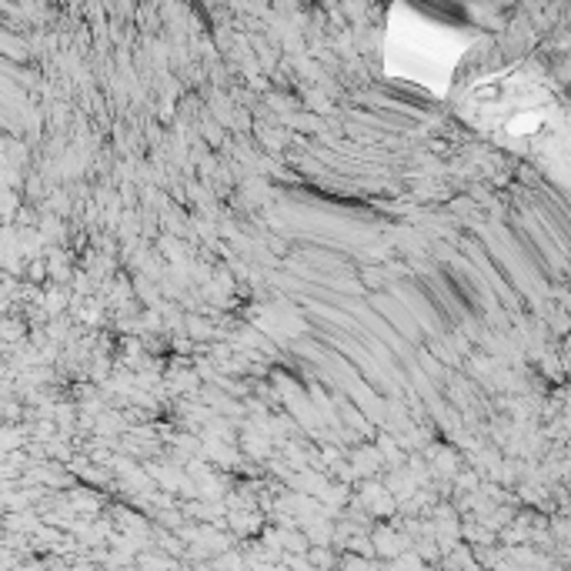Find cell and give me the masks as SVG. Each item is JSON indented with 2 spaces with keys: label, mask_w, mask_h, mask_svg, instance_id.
<instances>
[{
  "label": "cell",
  "mask_w": 571,
  "mask_h": 571,
  "mask_svg": "<svg viewBox=\"0 0 571 571\" xmlns=\"http://www.w3.org/2000/svg\"><path fill=\"white\" fill-rule=\"evenodd\" d=\"M311 561H314L318 568H327V565H331L334 558H331V554L324 552V548H314V552H311Z\"/></svg>",
  "instance_id": "cell-2"
},
{
  "label": "cell",
  "mask_w": 571,
  "mask_h": 571,
  "mask_svg": "<svg viewBox=\"0 0 571 571\" xmlns=\"http://www.w3.org/2000/svg\"><path fill=\"white\" fill-rule=\"evenodd\" d=\"M374 548H378V554H388V558H395V554L404 548V541H401L395 532H374Z\"/></svg>",
  "instance_id": "cell-1"
}]
</instances>
